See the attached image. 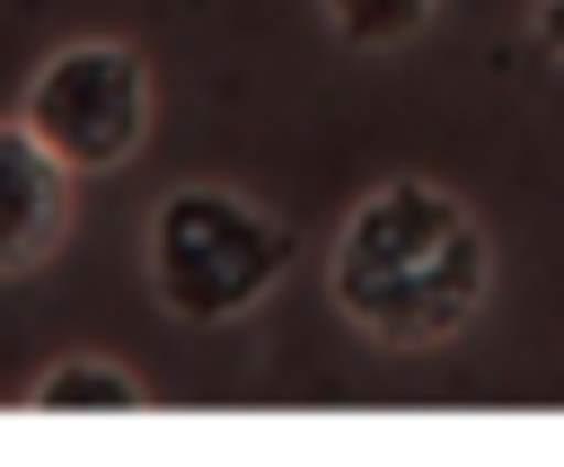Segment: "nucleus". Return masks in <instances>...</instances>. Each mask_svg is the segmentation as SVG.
Instances as JSON below:
<instances>
[{"instance_id": "20e7f679", "label": "nucleus", "mask_w": 564, "mask_h": 467, "mask_svg": "<svg viewBox=\"0 0 564 467\" xmlns=\"http://www.w3.org/2000/svg\"><path fill=\"white\" fill-rule=\"evenodd\" d=\"M70 220H79V176L18 115H0V282L53 264L70 247Z\"/></svg>"}, {"instance_id": "f03ea898", "label": "nucleus", "mask_w": 564, "mask_h": 467, "mask_svg": "<svg viewBox=\"0 0 564 467\" xmlns=\"http://www.w3.org/2000/svg\"><path fill=\"white\" fill-rule=\"evenodd\" d=\"M291 273V220L247 185L185 176L141 220V282L176 326H238Z\"/></svg>"}, {"instance_id": "39448f33", "label": "nucleus", "mask_w": 564, "mask_h": 467, "mask_svg": "<svg viewBox=\"0 0 564 467\" xmlns=\"http://www.w3.org/2000/svg\"><path fill=\"white\" fill-rule=\"evenodd\" d=\"M26 405L35 414H141L150 405V379L132 361H115V352H62V361L35 370Z\"/></svg>"}, {"instance_id": "0eeeda50", "label": "nucleus", "mask_w": 564, "mask_h": 467, "mask_svg": "<svg viewBox=\"0 0 564 467\" xmlns=\"http://www.w3.org/2000/svg\"><path fill=\"white\" fill-rule=\"evenodd\" d=\"M529 35L546 62H564V0H529Z\"/></svg>"}, {"instance_id": "423d86ee", "label": "nucleus", "mask_w": 564, "mask_h": 467, "mask_svg": "<svg viewBox=\"0 0 564 467\" xmlns=\"http://www.w3.org/2000/svg\"><path fill=\"white\" fill-rule=\"evenodd\" d=\"M317 18L352 53H397V44H414L441 18V0H317Z\"/></svg>"}, {"instance_id": "f257e3e1", "label": "nucleus", "mask_w": 564, "mask_h": 467, "mask_svg": "<svg viewBox=\"0 0 564 467\" xmlns=\"http://www.w3.org/2000/svg\"><path fill=\"white\" fill-rule=\"evenodd\" d=\"M326 300L379 352H441L494 300V229L432 176H379L335 220Z\"/></svg>"}, {"instance_id": "7ed1b4c3", "label": "nucleus", "mask_w": 564, "mask_h": 467, "mask_svg": "<svg viewBox=\"0 0 564 467\" xmlns=\"http://www.w3.org/2000/svg\"><path fill=\"white\" fill-rule=\"evenodd\" d=\"M18 123L70 176H123L141 159L150 123H159V79H150L141 44H123V35H70L18 88Z\"/></svg>"}]
</instances>
